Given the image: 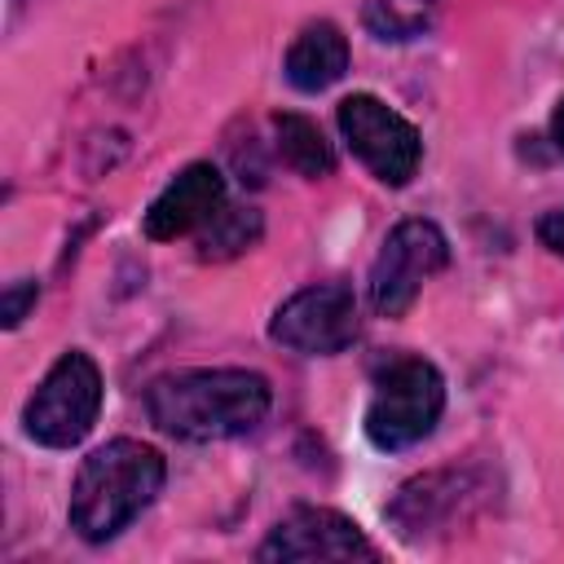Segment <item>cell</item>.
<instances>
[{
  "mask_svg": "<svg viewBox=\"0 0 564 564\" xmlns=\"http://www.w3.org/2000/svg\"><path fill=\"white\" fill-rule=\"evenodd\" d=\"M273 410V388L264 375L242 366H198L159 375L145 388V414L163 436L212 445L251 436Z\"/></svg>",
  "mask_w": 564,
  "mask_h": 564,
  "instance_id": "6da1fadb",
  "label": "cell"
},
{
  "mask_svg": "<svg viewBox=\"0 0 564 564\" xmlns=\"http://www.w3.org/2000/svg\"><path fill=\"white\" fill-rule=\"evenodd\" d=\"M167 463L154 445L115 436L97 445L70 485V529L84 542H110L119 538L163 489Z\"/></svg>",
  "mask_w": 564,
  "mask_h": 564,
  "instance_id": "7a4b0ae2",
  "label": "cell"
},
{
  "mask_svg": "<svg viewBox=\"0 0 564 564\" xmlns=\"http://www.w3.org/2000/svg\"><path fill=\"white\" fill-rule=\"evenodd\" d=\"M445 414V379L427 357L397 352L375 366V392L366 405V441L383 454L414 449L436 432Z\"/></svg>",
  "mask_w": 564,
  "mask_h": 564,
  "instance_id": "3957f363",
  "label": "cell"
},
{
  "mask_svg": "<svg viewBox=\"0 0 564 564\" xmlns=\"http://www.w3.org/2000/svg\"><path fill=\"white\" fill-rule=\"evenodd\" d=\"M101 414V370L84 348L62 352L22 405V427L48 449L79 445Z\"/></svg>",
  "mask_w": 564,
  "mask_h": 564,
  "instance_id": "277c9868",
  "label": "cell"
},
{
  "mask_svg": "<svg viewBox=\"0 0 564 564\" xmlns=\"http://www.w3.org/2000/svg\"><path fill=\"white\" fill-rule=\"evenodd\" d=\"M335 123L348 150L366 163V172L379 185L401 189L414 181L419 159H423V137L401 110H392L375 93H352L335 106Z\"/></svg>",
  "mask_w": 564,
  "mask_h": 564,
  "instance_id": "5b68a950",
  "label": "cell"
},
{
  "mask_svg": "<svg viewBox=\"0 0 564 564\" xmlns=\"http://www.w3.org/2000/svg\"><path fill=\"white\" fill-rule=\"evenodd\" d=\"M449 264V238L441 234V225L432 220H401L375 264H370V304L379 317H405L410 304L419 300V291Z\"/></svg>",
  "mask_w": 564,
  "mask_h": 564,
  "instance_id": "8992f818",
  "label": "cell"
},
{
  "mask_svg": "<svg viewBox=\"0 0 564 564\" xmlns=\"http://www.w3.org/2000/svg\"><path fill=\"white\" fill-rule=\"evenodd\" d=\"M361 330L357 295L344 282H313L286 295L269 317V339L304 352V357H335Z\"/></svg>",
  "mask_w": 564,
  "mask_h": 564,
  "instance_id": "52a82bcc",
  "label": "cell"
},
{
  "mask_svg": "<svg viewBox=\"0 0 564 564\" xmlns=\"http://www.w3.org/2000/svg\"><path fill=\"white\" fill-rule=\"evenodd\" d=\"M480 498V485L471 471H423L414 480H405L392 502L383 507L388 524L405 538V542H427L436 533H449Z\"/></svg>",
  "mask_w": 564,
  "mask_h": 564,
  "instance_id": "ba28073f",
  "label": "cell"
},
{
  "mask_svg": "<svg viewBox=\"0 0 564 564\" xmlns=\"http://www.w3.org/2000/svg\"><path fill=\"white\" fill-rule=\"evenodd\" d=\"M256 555L282 560V564H295V560H375V546L361 533V524L348 520L344 511L295 507L269 529V538L260 542Z\"/></svg>",
  "mask_w": 564,
  "mask_h": 564,
  "instance_id": "9c48e42d",
  "label": "cell"
},
{
  "mask_svg": "<svg viewBox=\"0 0 564 564\" xmlns=\"http://www.w3.org/2000/svg\"><path fill=\"white\" fill-rule=\"evenodd\" d=\"M220 207H225V176H220V167L189 163V167H181L159 189V198L150 203L141 229H145L150 242H176L185 234H198Z\"/></svg>",
  "mask_w": 564,
  "mask_h": 564,
  "instance_id": "30bf717a",
  "label": "cell"
},
{
  "mask_svg": "<svg viewBox=\"0 0 564 564\" xmlns=\"http://www.w3.org/2000/svg\"><path fill=\"white\" fill-rule=\"evenodd\" d=\"M344 70H348V35L326 18L308 22L282 57V75L295 93H326L330 84L344 79Z\"/></svg>",
  "mask_w": 564,
  "mask_h": 564,
  "instance_id": "8fae6325",
  "label": "cell"
},
{
  "mask_svg": "<svg viewBox=\"0 0 564 564\" xmlns=\"http://www.w3.org/2000/svg\"><path fill=\"white\" fill-rule=\"evenodd\" d=\"M273 145H278L282 163L291 172H300L304 181H322L335 172V150L308 115H295V110L273 115Z\"/></svg>",
  "mask_w": 564,
  "mask_h": 564,
  "instance_id": "7c38bea8",
  "label": "cell"
},
{
  "mask_svg": "<svg viewBox=\"0 0 564 564\" xmlns=\"http://www.w3.org/2000/svg\"><path fill=\"white\" fill-rule=\"evenodd\" d=\"M260 234H264V220H260V212L256 207H220L198 234H194V242H198V260L203 264H220V260H234V256H242V251H251L256 242H260Z\"/></svg>",
  "mask_w": 564,
  "mask_h": 564,
  "instance_id": "4fadbf2b",
  "label": "cell"
},
{
  "mask_svg": "<svg viewBox=\"0 0 564 564\" xmlns=\"http://www.w3.org/2000/svg\"><path fill=\"white\" fill-rule=\"evenodd\" d=\"M436 0H370L366 4V26L379 40H414L427 31Z\"/></svg>",
  "mask_w": 564,
  "mask_h": 564,
  "instance_id": "5bb4252c",
  "label": "cell"
},
{
  "mask_svg": "<svg viewBox=\"0 0 564 564\" xmlns=\"http://www.w3.org/2000/svg\"><path fill=\"white\" fill-rule=\"evenodd\" d=\"M35 300H40V282H31V278H18V282H9L4 286V295H0V322L13 330V326H22V317L35 308Z\"/></svg>",
  "mask_w": 564,
  "mask_h": 564,
  "instance_id": "9a60e30c",
  "label": "cell"
},
{
  "mask_svg": "<svg viewBox=\"0 0 564 564\" xmlns=\"http://www.w3.org/2000/svg\"><path fill=\"white\" fill-rule=\"evenodd\" d=\"M538 242H542L551 256L564 260V207H555V212H546V216L538 220Z\"/></svg>",
  "mask_w": 564,
  "mask_h": 564,
  "instance_id": "2e32d148",
  "label": "cell"
},
{
  "mask_svg": "<svg viewBox=\"0 0 564 564\" xmlns=\"http://www.w3.org/2000/svg\"><path fill=\"white\" fill-rule=\"evenodd\" d=\"M551 137H555V150L564 154V97H560V106H555V115H551Z\"/></svg>",
  "mask_w": 564,
  "mask_h": 564,
  "instance_id": "e0dca14e",
  "label": "cell"
}]
</instances>
